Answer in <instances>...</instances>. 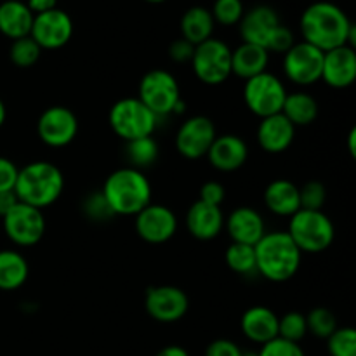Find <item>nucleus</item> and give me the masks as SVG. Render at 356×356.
Listing matches in <instances>:
<instances>
[{
  "instance_id": "31",
  "label": "nucleus",
  "mask_w": 356,
  "mask_h": 356,
  "mask_svg": "<svg viewBox=\"0 0 356 356\" xmlns=\"http://www.w3.org/2000/svg\"><path fill=\"white\" fill-rule=\"evenodd\" d=\"M225 263L235 273L250 275L252 271H256V252H254V247L233 242L226 249Z\"/></svg>"
},
{
  "instance_id": "32",
  "label": "nucleus",
  "mask_w": 356,
  "mask_h": 356,
  "mask_svg": "<svg viewBox=\"0 0 356 356\" xmlns=\"http://www.w3.org/2000/svg\"><path fill=\"white\" fill-rule=\"evenodd\" d=\"M42 49L38 47L37 42L28 35V37L17 38V40H13L9 49V58L10 61L14 63L19 68H30L35 63L40 59Z\"/></svg>"
},
{
  "instance_id": "39",
  "label": "nucleus",
  "mask_w": 356,
  "mask_h": 356,
  "mask_svg": "<svg viewBox=\"0 0 356 356\" xmlns=\"http://www.w3.org/2000/svg\"><path fill=\"white\" fill-rule=\"evenodd\" d=\"M83 212L89 216V219H94V221H106V219L115 216L101 191H96V193L89 195L86 198V202H83Z\"/></svg>"
},
{
  "instance_id": "2",
  "label": "nucleus",
  "mask_w": 356,
  "mask_h": 356,
  "mask_svg": "<svg viewBox=\"0 0 356 356\" xmlns=\"http://www.w3.org/2000/svg\"><path fill=\"white\" fill-rule=\"evenodd\" d=\"M256 271L273 284H282L294 277L301 268L302 252L296 247L287 232L264 233L254 245Z\"/></svg>"
},
{
  "instance_id": "41",
  "label": "nucleus",
  "mask_w": 356,
  "mask_h": 356,
  "mask_svg": "<svg viewBox=\"0 0 356 356\" xmlns=\"http://www.w3.org/2000/svg\"><path fill=\"white\" fill-rule=\"evenodd\" d=\"M226 190L221 183L218 181H209L204 186L200 188V197L198 200L204 202L207 205H214V207H221V204L225 202Z\"/></svg>"
},
{
  "instance_id": "42",
  "label": "nucleus",
  "mask_w": 356,
  "mask_h": 356,
  "mask_svg": "<svg viewBox=\"0 0 356 356\" xmlns=\"http://www.w3.org/2000/svg\"><path fill=\"white\" fill-rule=\"evenodd\" d=\"M19 169L13 160L0 156V191H14Z\"/></svg>"
},
{
  "instance_id": "48",
  "label": "nucleus",
  "mask_w": 356,
  "mask_h": 356,
  "mask_svg": "<svg viewBox=\"0 0 356 356\" xmlns=\"http://www.w3.org/2000/svg\"><path fill=\"white\" fill-rule=\"evenodd\" d=\"M348 152H350V155L356 156V129L351 127L350 134H348Z\"/></svg>"
},
{
  "instance_id": "29",
  "label": "nucleus",
  "mask_w": 356,
  "mask_h": 356,
  "mask_svg": "<svg viewBox=\"0 0 356 356\" xmlns=\"http://www.w3.org/2000/svg\"><path fill=\"white\" fill-rule=\"evenodd\" d=\"M30 268L17 250H0V291H16L28 280Z\"/></svg>"
},
{
  "instance_id": "28",
  "label": "nucleus",
  "mask_w": 356,
  "mask_h": 356,
  "mask_svg": "<svg viewBox=\"0 0 356 356\" xmlns=\"http://www.w3.org/2000/svg\"><path fill=\"white\" fill-rule=\"evenodd\" d=\"M282 115L294 127H306V125L313 124L318 117V101L305 90L291 92L285 97Z\"/></svg>"
},
{
  "instance_id": "9",
  "label": "nucleus",
  "mask_w": 356,
  "mask_h": 356,
  "mask_svg": "<svg viewBox=\"0 0 356 356\" xmlns=\"http://www.w3.org/2000/svg\"><path fill=\"white\" fill-rule=\"evenodd\" d=\"M138 97L159 118L174 113L176 104L183 99L176 76L165 70H152L146 73L139 82Z\"/></svg>"
},
{
  "instance_id": "44",
  "label": "nucleus",
  "mask_w": 356,
  "mask_h": 356,
  "mask_svg": "<svg viewBox=\"0 0 356 356\" xmlns=\"http://www.w3.org/2000/svg\"><path fill=\"white\" fill-rule=\"evenodd\" d=\"M242 350L229 339H216L207 346L205 356H242Z\"/></svg>"
},
{
  "instance_id": "51",
  "label": "nucleus",
  "mask_w": 356,
  "mask_h": 356,
  "mask_svg": "<svg viewBox=\"0 0 356 356\" xmlns=\"http://www.w3.org/2000/svg\"><path fill=\"white\" fill-rule=\"evenodd\" d=\"M242 356H257V353H243Z\"/></svg>"
},
{
  "instance_id": "23",
  "label": "nucleus",
  "mask_w": 356,
  "mask_h": 356,
  "mask_svg": "<svg viewBox=\"0 0 356 356\" xmlns=\"http://www.w3.org/2000/svg\"><path fill=\"white\" fill-rule=\"evenodd\" d=\"M240 329L247 339L263 346L278 337V316L266 306H252L242 315Z\"/></svg>"
},
{
  "instance_id": "43",
  "label": "nucleus",
  "mask_w": 356,
  "mask_h": 356,
  "mask_svg": "<svg viewBox=\"0 0 356 356\" xmlns=\"http://www.w3.org/2000/svg\"><path fill=\"white\" fill-rule=\"evenodd\" d=\"M195 52V45H191L190 42L184 40V38H177L172 44L169 45V58L174 63H188L191 61Z\"/></svg>"
},
{
  "instance_id": "13",
  "label": "nucleus",
  "mask_w": 356,
  "mask_h": 356,
  "mask_svg": "<svg viewBox=\"0 0 356 356\" xmlns=\"http://www.w3.org/2000/svg\"><path fill=\"white\" fill-rule=\"evenodd\" d=\"M216 136L218 132H216L214 122L204 115H195L181 124L176 134V148L184 159L198 160L202 156H207Z\"/></svg>"
},
{
  "instance_id": "25",
  "label": "nucleus",
  "mask_w": 356,
  "mask_h": 356,
  "mask_svg": "<svg viewBox=\"0 0 356 356\" xmlns=\"http://www.w3.org/2000/svg\"><path fill=\"white\" fill-rule=\"evenodd\" d=\"M264 205L268 211L282 218H291L301 209L299 188L289 179L271 181L264 190Z\"/></svg>"
},
{
  "instance_id": "3",
  "label": "nucleus",
  "mask_w": 356,
  "mask_h": 356,
  "mask_svg": "<svg viewBox=\"0 0 356 356\" xmlns=\"http://www.w3.org/2000/svg\"><path fill=\"white\" fill-rule=\"evenodd\" d=\"M104 200L115 216H136L152 204V184L143 170L122 167L103 184Z\"/></svg>"
},
{
  "instance_id": "14",
  "label": "nucleus",
  "mask_w": 356,
  "mask_h": 356,
  "mask_svg": "<svg viewBox=\"0 0 356 356\" xmlns=\"http://www.w3.org/2000/svg\"><path fill=\"white\" fill-rule=\"evenodd\" d=\"M145 308L153 320L160 323L179 322L190 308L186 292L174 285H156L146 291Z\"/></svg>"
},
{
  "instance_id": "16",
  "label": "nucleus",
  "mask_w": 356,
  "mask_h": 356,
  "mask_svg": "<svg viewBox=\"0 0 356 356\" xmlns=\"http://www.w3.org/2000/svg\"><path fill=\"white\" fill-rule=\"evenodd\" d=\"M177 218L169 207L160 204H149L136 214V232L145 242L159 245L165 243L176 235Z\"/></svg>"
},
{
  "instance_id": "47",
  "label": "nucleus",
  "mask_w": 356,
  "mask_h": 356,
  "mask_svg": "<svg viewBox=\"0 0 356 356\" xmlns=\"http://www.w3.org/2000/svg\"><path fill=\"white\" fill-rule=\"evenodd\" d=\"M156 356H190V353H188L183 346L172 344V346H165L163 350H160Z\"/></svg>"
},
{
  "instance_id": "38",
  "label": "nucleus",
  "mask_w": 356,
  "mask_h": 356,
  "mask_svg": "<svg viewBox=\"0 0 356 356\" xmlns=\"http://www.w3.org/2000/svg\"><path fill=\"white\" fill-rule=\"evenodd\" d=\"M257 356H306L298 343H291L282 337H275L270 343L263 344Z\"/></svg>"
},
{
  "instance_id": "21",
  "label": "nucleus",
  "mask_w": 356,
  "mask_h": 356,
  "mask_svg": "<svg viewBox=\"0 0 356 356\" xmlns=\"http://www.w3.org/2000/svg\"><path fill=\"white\" fill-rule=\"evenodd\" d=\"M296 138V127L282 113L261 118L257 127V143L266 153L277 155L291 148Z\"/></svg>"
},
{
  "instance_id": "22",
  "label": "nucleus",
  "mask_w": 356,
  "mask_h": 356,
  "mask_svg": "<svg viewBox=\"0 0 356 356\" xmlns=\"http://www.w3.org/2000/svg\"><path fill=\"white\" fill-rule=\"evenodd\" d=\"M186 228L193 238L202 240V242L214 240L225 228V216H222L221 207L197 200L188 209Z\"/></svg>"
},
{
  "instance_id": "33",
  "label": "nucleus",
  "mask_w": 356,
  "mask_h": 356,
  "mask_svg": "<svg viewBox=\"0 0 356 356\" xmlns=\"http://www.w3.org/2000/svg\"><path fill=\"white\" fill-rule=\"evenodd\" d=\"M308 334L306 325V315L299 312L285 313L282 318H278V337L291 343H301Z\"/></svg>"
},
{
  "instance_id": "50",
  "label": "nucleus",
  "mask_w": 356,
  "mask_h": 356,
  "mask_svg": "<svg viewBox=\"0 0 356 356\" xmlns=\"http://www.w3.org/2000/svg\"><path fill=\"white\" fill-rule=\"evenodd\" d=\"M146 2H149V3H162V2H167V0H146Z\"/></svg>"
},
{
  "instance_id": "26",
  "label": "nucleus",
  "mask_w": 356,
  "mask_h": 356,
  "mask_svg": "<svg viewBox=\"0 0 356 356\" xmlns=\"http://www.w3.org/2000/svg\"><path fill=\"white\" fill-rule=\"evenodd\" d=\"M270 52L256 44L242 42L235 51H232V73L243 80H249L259 73L266 72Z\"/></svg>"
},
{
  "instance_id": "8",
  "label": "nucleus",
  "mask_w": 356,
  "mask_h": 356,
  "mask_svg": "<svg viewBox=\"0 0 356 356\" xmlns=\"http://www.w3.org/2000/svg\"><path fill=\"white\" fill-rule=\"evenodd\" d=\"M287 97V89L277 75L263 72L252 79L245 80L243 87V101L250 113L259 118L282 113V106Z\"/></svg>"
},
{
  "instance_id": "12",
  "label": "nucleus",
  "mask_w": 356,
  "mask_h": 356,
  "mask_svg": "<svg viewBox=\"0 0 356 356\" xmlns=\"http://www.w3.org/2000/svg\"><path fill=\"white\" fill-rule=\"evenodd\" d=\"M37 132L44 145L51 148H63L79 134V118L70 108L51 106L38 117Z\"/></svg>"
},
{
  "instance_id": "4",
  "label": "nucleus",
  "mask_w": 356,
  "mask_h": 356,
  "mask_svg": "<svg viewBox=\"0 0 356 356\" xmlns=\"http://www.w3.org/2000/svg\"><path fill=\"white\" fill-rule=\"evenodd\" d=\"M65 190V176L52 162L38 160L19 169L14 186L17 200L35 209H44L54 204Z\"/></svg>"
},
{
  "instance_id": "24",
  "label": "nucleus",
  "mask_w": 356,
  "mask_h": 356,
  "mask_svg": "<svg viewBox=\"0 0 356 356\" xmlns=\"http://www.w3.org/2000/svg\"><path fill=\"white\" fill-rule=\"evenodd\" d=\"M33 14L26 2L21 0H3L0 3V33L10 40L28 37L33 24Z\"/></svg>"
},
{
  "instance_id": "18",
  "label": "nucleus",
  "mask_w": 356,
  "mask_h": 356,
  "mask_svg": "<svg viewBox=\"0 0 356 356\" xmlns=\"http://www.w3.org/2000/svg\"><path fill=\"white\" fill-rule=\"evenodd\" d=\"M280 17L277 10L270 6H256L243 13L240 19V37L247 44H256L266 49L271 35L280 26Z\"/></svg>"
},
{
  "instance_id": "19",
  "label": "nucleus",
  "mask_w": 356,
  "mask_h": 356,
  "mask_svg": "<svg viewBox=\"0 0 356 356\" xmlns=\"http://www.w3.org/2000/svg\"><path fill=\"white\" fill-rule=\"evenodd\" d=\"M207 159L214 169L221 172H233L245 165L249 159V146L236 134L216 136L207 152Z\"/></svg>"
},
{
  "instance_id": "17",
  "label": "nucleus",
  "mask_w": 356,
  "mask_h": 356,
  "mask_svg": "<svg viewBox=\"0 0 356 356\" xmlns=\"http://www.w3.org/2000/svg\"><path fill=\"white\" fill-rule=\"evenodd\" d=\"M322 80L334 89H348L356 80V52L350 45L323 52Z\"/></svg>"
},
{
  "instance_id": "10",
  "label": "nucleus",
  "mask_w": 356,
  "mask_h": 356,
  "mask_svg": "<svg viewBox=\"0 0 356 356\" xmlns=\"http://www.w3.org/2000/svg\"><path fill=\"white\" fill-rule=\"evenodd\" d=\"M7 238L19 247L37 245L45 233V219L40 209L17 202L2 218Z\"/></svg>"
},
{
  "instance_id": "11",
  "label": "nucleus",
  "mask_w": 356,
  "mask_h": 356,
  "mask_svg": "<svg viewBox=\"0 0 356 356\" xmlns=\"http://www.w3.org/2000/svg\"><path fill=\"white\" fill-rule=\"evenodd\" d=\"M323 52L306 42H296L284 54V73L296 86L308 87L322 80Z\"/></svg>"
},
{
  "instance_id": "40",
  "label": "nucleus",
  "mask_w": 356,
  "mask_h": 356,
  "mask_svg": "<svg viewBox=\"0 0 356 356\" xmlns=\"http://www.w3.org/2000/svg\"><path fill=\"white\" fill-rule=\"evenodd\" d=\"M294 44H296L294 33H292L287 26L280 24V26L275 30V33L271 35L270 42H268L266 45V51L277 52V54H285V52H287Z\"/></svg>"
},
{
  "instance_id": "36",
  "label": "nucleus",
  "mask_w": 356,
  "mask_h": 356,
  "mask_svg": "<svg viewBox=\"0 0 356 356\" xmlns=\"http://www.w3.org/2000/svg\"><path fill=\"white\" fill-rule=\"evenodd\" d=\"M243 13H245V7H243L242 0H216L211 10L214 23L222 24V26L238 24Z\"/></svg>"
},
{
  "instance_id": "30",
  "label": "nucleus",
  "mask_w": 356,
  "mask_h": 356,
  "mask_svg": "<svg viewBox=\"0 0 356 356\" xmlns=\"http://www.w3.org/2000/svg\"><path fill=\"white\" fill-rule=\"evenodd\" d=\"M125 156H127L129 167L145 170L159 160V145H156L152 136L134 139V141H129L127 146H125Z\"/></svg>"
},
{
  "instance_id": "20",
  "label": "nucleus",
  "mask_w": 356,
  "mask_h": 356,
  "mask_svg": "<svg viewBox=\"0 0 356 356\" xmlns=\"http://www.w3.org/2000/svg\"><path fill=\"white\" fill-rule=\"evenodd\" d=\"M225 228L233 242L252 247L266 233L263 216L252 207H236L228 219H225Z\"/></svg>"
},
{
  "instance_id": "45",
  "label": "nucleus",
  "mask_w": 356,
  "mask_h": 356,
  "mask_svg": "<svg viewBox=\"0 0 356 356\" xmlns=\"http://www.w3.org/2000/svg\"><path fill=\"white\" fill-rule=\"evenodd\" d=\"M28 9L31 10L33 16L42 13H47V10H52L58 7V0H28L26 2Z\"/></svg>"
},
{
  "instance_id": "46",
  "label": "nucleus",
  "mask_w": 356,
  "mask_h": 356,
  "mask_svg": "<svg viewBox=\"0 0 356 356\" xmlns=\"http://www.w3.org/2000/svg\"><path fill=\"white\" fill-rule=\"evenodd\" d=\"M17 202L19 200H17L14 191H0V218H3Z\"/></svg>"
},
{
  "instance_id": "37",
  "label": "nucleus",
  "mask_w": 356,
  "mask_h": 356,
  "mask_svg": "<svg viewBox=\"0 0 356 356\" xmlns=\"http://www.w3.org/2000/svg\"><path fill=\"white\" fill-rule=\"evenodd\" d=\"M299 202L305 211H322L327 202V190L320 181H309L299 188Z\"/></svg>"
},
{
  "instance_id": "27",
  "label": "nucleus",
  "mask_w": 356,
  "mask_h": 356,
  "mask_svg": "<svg viewBox=\"0 0 356 356\" xmlns=\"http://www.w3.org/2000/svg\"><path fill=\"white\" fill-rule=\"evenodd\" d=\"M214 24L211 10L200 6L190 7L181 17V38L188 40L191 45L202 44L212 38Z\"/></svg>"
},
{
  "instance_id": "5",
  "label": "nucleus",
  "mask_w": 356,
  "mask_h": 356,
  "mask_svg": "<svg viewBox=\"0 0 356 356\" xmlns=\"http://www.w3.org/2000/svg\"><path fill=\"white\" fill-rule=\"evenodd\" d=\"M289 236L301 252H325L336 238V228L323 211L299 209L289 221Z\"/></svg>"
},
{
  "instance_id": "15",
  "label": "nucleus",
  "mask_w": 356,
  "mask_h": 356,
  "mask_svg": "<svg viewBox=\"0 0 356 356\" xmlns=\"http://www.w3.org/2000/svg\"><path fill=\"white\" fill-rule=\"evenodd\" d=\"M73 35V21L68 13L61 9H52L47 13L37 14L33 17L30 37L38 44V47L44 51H56V49L65 47Z\"/></svg>"
},
{
  "instance_id": "1",
  "label": "nucleus",
  "mask_w": 356,
  "mask_h": 356,
  "mask_svg": "<svg viewBox=\"0 0 356 356\" xmlns=\"http://www.w3.org/2000/svg\"><path fill=\"white\" fill-rule=\"evenodd\" d=\"M302 42L322 52L336 47L356 45V26L348 14L332 2H315L305 9L301 16Z\"/></svg>"
},
{
  "instance_id": "7",
  "label": "nucleus",
  "mask_w": 356,
  "mask_h": 356,
  "mask_svg": "<svg viewBox=\"0 0 356 356\" xmlns=\"http://www.w3.org/2000/svg\"><path fill=\"white\" fill-rule=\"evenodd\" d=\"M191 66L205 86H221L232 76V49L219 38H209L195 45Z\"/></svg>"
},
{
  "instance_id": "49",
  "label": "nucleus",
  "mask_w": 356,
  "mask_h": 356,
  "mask_svg": "<svg viewBox=\"0 0 356 356\" xmlns=\"http://www.w3.org/2000/svg\"><path fill=\"white\" fill-rule=\"evenodd\" d=\"M6 118H7V110H6V104H3V101L0 99V127H2V125L6 124Z\"/></svg>"
},
{
  "instance_id": "6",
  "label": "nucleus",
  "mask_w": 356,
  "mask_h": 356,
  "mask_svg": "<svg viewBox=\"0 0 356 356\" xmlns=\"http://www.w3.org/2000/svg\"><path fill=\"white\" fill-rule=\"evenodd\" d=\"M108 120L115 134L129 143L153 136L159 117L139 97H124L111 106Z\"/></svg>"
},
{
  "instance_id": "34",
  "label": "nucleus",
  "mask_w": 356,
  "mask_h": 356,
  "mask_svg": "<svg viewBox=\"0 0 356 356\" xmlns=\"http://www.w3.org/2000/svg\"><path fill=\"white\" fill-rule=\"evenodd\" d=\"M306 325L309 334L320 339H327L337 329V318L330 309L315 308L306 315Z\"/></svg>"
},
{
  "instance_id": "35",
  "label": "nucleus",
  "mask_w": 356,
  "mask_h": 356,
  "mask_svg": "<svg viewBox=\"0 0 356 356\" xmlns=\"http://www.w3.org/2000/svg\"><path fill=\"white\" fill-rule=\"evenodd\" d=\"M327 350L330 356H356V330L353 327H337L332 336L327 337Z\"/></svg>"
}]
</instances>
